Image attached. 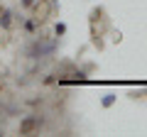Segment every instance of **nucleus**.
I'll return each instance as SVG.
<instances>
[{
    "instance_id": "nucleus-1",
    "label": "nucleus",
    "mask_w": 147,
    "mask_h": 137,
    "mask_svg": "<svg viewBox=\"0 0 147 137\" xmlns=\"http://www.w3.org/2000/svg\"><path fill=\"white\" fill-rule=\"evenodd\" d=\"M54 49H57V39H52V42H34L27 49V54L30 56H49V54H54Z\"/></svg>"
},
{
    "instance_id": "nucleus-2",
    "label": "nucleus",
    "mask_w": 147,
    "mask_h": 137,
    "mask_svg": "<svg viewBox=\"0 0 147 137\" xmlns=\"http://www.w3.org/2000/svg\"><path fill=\"white\" fill-rule=\"evenodd\" d=\"M12 17H15V12L10 7H0V27L3 30H10L12 27Z\"/></svg>"
},
{
    "instance_id": "nucleus-3",
    "label": "nucleus",
    "mask_w": 147,
    "mask_h": 137,
    "mask_svg": "<svg viewBox=\"0 0 147 137\" xmlns=\"http://www.w3.org/2000/svg\"><path fill=\"white\" fill-rule=\"evenodd\" d=\"M39 125H42L39 118H25V120L20 122V132H22V135H27V132H32L34 127H39Z\"/></svg>"
},
{
    "instance_id": "nucleus-4",
    "label": "nucleus",
    "mask_w": 147,
    "mask_h": 137,
    "mask_svg": "<svg viewBox=\"0 0 147 137\" xmlns=\"http://www.w3.org/2000/svg\"><path fill=\"white\" fill-rule=\"evenodd\" d=\"M115 100H118V93H105L103 98H100V105H103V108H113V105H115Z\"/></svg>"
},
{
    "instance_id": "nucleus-5",
    "label": "nucleus",
    "mask_w": 147,
    "mask_h": 137,
    "mask_svg": "<svg viewBox=\"0 0 147 137\" xmlns=\"http://www.w3.org/2000/svg\"><path fill=\"white\" fill-rule=\"evenodd\" d=\"M37 25H39V22H37L34 17H32V20H25V22H22V30H25V32H30V34H32V32H34V27H37Z\"/></svg>"
},
{
    "instance_id": "nucleus-6",
    "label": "nucleus",
    "mask_w": 147,
    "mask_h": 137,
    "mask_svg": "<svg viewBox=\"0 0 147 137\" xmlns=\"http://www.w3.org/2000/svg\"><path fill=\"white\" fill-rule=\"evenodd\" d=\"M66 34V22H57L54 25V37H64Z\"/></svg>"
},
{
    "instance_id": "nucleus-7",
    "label": "nucleus",
    "mask_w": 147,
    "mask_h": 137,
    "mask_svg": "<svg viewBox=\"0 0 147 137\" xmlns=\"http://www.w3.org/2000/svg\"><path fill=\"white\" fill-rule=\"evenodd\" d=\"M34 3H37V0H20V5H22V7H32Z\"/></svg>"
},
{
    "instance_id": "nucleus-8",
    "label": "nucleus",
    "mask_w": 147,
    "mask_h": 137,
    "mask_svg": "<svg viewBox=\"0 0 147 137\" xmlns=\"http://www.w3.org/2000/svg\"><path fill=\"white\" fill-rule=\"evenodd\" d=\"M52 3H54V5H57V7H59V0H52Z\"/></svg>"
}]
</instances>
